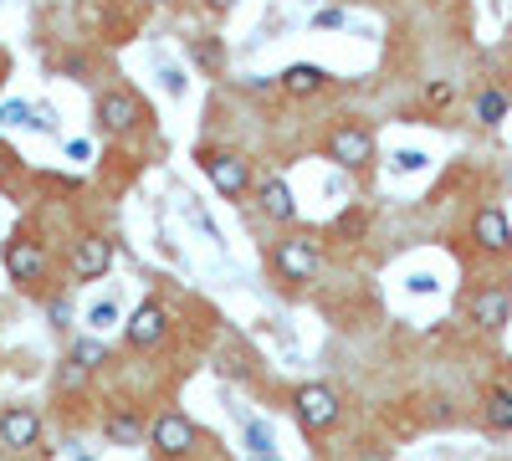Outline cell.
<instances>
[{
	"mask_svg": "<svg viewBox=\"0 0 512 461\" xmlns=\"http://www.w3.org/2000/svg\"><path fill=\"white\" fill-rule=\"evenodd\" d=\"M328 82H333L328 67H318V62H292V67L277 77V88H282L287 98H318Z\"/></svg>",
	"mask_w": 512,
	"mask_h": 461,
	"instance_id": "cell-13",
	"label": "cell"
},
{
	"mask_svg": "<svg viewBox=\"0 0 512 461\" xmlns=\"http://www.w3.org/2000/svg\"><path fill=\"white\" fill-rule=\"evenodd\" d=\"M318 262H323V251H318V241H308V236H287V241L272 246V267H277V277H287V282H313V277H318Z\"/></svg>",
	"mask_w": 512,
	"mask_h": 461,
	"instance_id": "cell-6",
	"label": "cell"
},
{
	"mask_svg": "<svg viewBox=\"0 0 512 461\" xmlns=\"http://www.w3.org/2000/svg\"><path fill=\"white\" fill-rule=\"evenodd\" d=\"M82 461H88V456H82Z\"/></svg>",
	"mask_w": 512,
	"mask_h": 461,
	"instance_id": "cell-28",
	"label": "cell"
},
{
	"mask_svg": "<svg viewBox=\"0 0 512 461\" xmlns=\"http://www.w3.org/2000/svg\"><path fill=\"white\" fill-rule=\"evenodd\" d=\"M93 118H98V129H103V134L123 139V134H134L139 123H144V103L128 93V88H113V93H98Z\"/></svg>",
	"mask_w": 512,
	"mask_h": 461,
	"instance_id": "cell-5",
	"label": "cell"
},
{
	"mask_svg": "<svg viewBox=\"0 0 512 461\" xmlns=\"http://www.w3.org/2000/svg\"><path fill=\"white\" fill-rule=\"evenodd\" d=\"M103 436H108L113 446H144V441H149V426L139 421L134 410H113L108 426H103Z\"/></svg>",
	"mask_w": 512,
	"mask_h": 461,
	"instance_id": "cell-15",
	"label": "cell"
},
{
	"mask_svg": "<svg viewBox=\"0 0 512 461\" xmlns=\"http://www.w3.org/2000/svg\"><path fill=\"white\" fill-rule=\"evenodd\" d=\"M118 323V303H93L88 308V328H113Z\"/></svg>",
	"mask_w": 512,
	"mask_h": 461,
	"instance_id": "cell-22",
	"label": "cell"
},
{
	"mask_svg": "<svg viewBox=\"0 0 512 461\" xmlns=\"http://www.w3.org/2000/svg\"><path fill=\"white\" fill-rule=\"evenodd\" d=\"M292 415H297V426H303L308 436H318V431H333V426H338L344 405H338V390H333V385L308 380V385L292 390Z\"/></svg>",
	"mask_w": 512,
	"mask_h": 461,
	"instance_id": "cell-2",
	"label": "cell"
},
{
	"mask_svg": "<svg viewBox=\"0 0 512 461\" xmlns=\"http://www.w3.org/2000/svg\"><path fill=\"white\" fill-rule=\"evenodd\" d=\"M0 441L11 451H31L41 441V410L36 405H6L0 410Z\"/></svg>",
	"mask_w": 512,
	"mask_h": 461,
	"instance_id": "cell-9",
	"label": "cell"
},
{
	"mask_svg": "<svg viewBox=\"0 0 512 461\" xmlns=\"http://www.w3.org/2000/svg\"><path fill=\"white\" fill-rule=\"evenodd\" d=\"M195 164L205 170V180L216 185V195L226 200H246L256 185H251V159L236 154V149H195Z\"/></svg>",
	"mask_w": 512,
	"mask_h": 461,
	"instance_id": "cell-1",
	"label": "cell"
},
{
	"mask_svg": "<svg viewBox=\"0 0 512 461\" xmlns=\"http://www.w3.org/2000/svg\"><path fill=\"white\" fill-rule=\"evenodd\" d=\"M323 154L338 164V170H369L374 164V134L364 129V123H338V129L328 134V144H323Z\"/></svg>",
	"mask_w": 512,
	"mask_h": 461,
	"instance_id": "cell-4",
	"label": "cell"
},
{
	"mask_svg": "<svg viewBox=\"0 0 512 461\" xmlns=\"http://www.w3.org/2000/svg\"><path fill=\"white\" fill-rule=\"evenodd\" d=\"M256 461H277V456H256Z\"/></svg>",
	"mask_w": 512,
	"mask_h": 461,
	"instance_id": "cell-26",
	"label": "cell"
},
{
	"mask_svg": "<svg viewBox=\"0 0 512 461\" xmlns=\"http://www.w3.org/2000/svg\"><path fill=\"white\" fill-rule=\"evenodd\" d=\"M6 272H11V282L36 287L41 277H47V246L31 241V236H11L6 241Z\"/></svg>",
	"mask_w": 512,
	"mask_h": 461,
	"instance_id": "cell-8",
	"label": "cell"
},
{
	"mask_svg": "<svg viewBox=\"0 0 512 461\" xmlns=\"http://www.w3.org/2000/svg\"><path fill=\"white\" fill-rule=\"evenodd\" d=\"M256 205H262V216H272V221H297V200H292V185L287 180H262V185H256Z\"/></svg>",
	"mask_w": 512,
	"mask_h": 461,
	"instance_id": "cell-14",
	"label": "cell"
},
{
	"mask_svg": "<svg viewBox=\"0 0 512 461\" xmlns=\"http://www.w3.org/2000/svg\"><path fill=\"white\" fill-rule=\"evenodd\" d=\"M390 164H395V175H415V170H425V154L420 149H400Z\"/></svg>",
	"mask_w": 512,
	"mask_h": 461,
	"instance_id": "cell-20",
	"label": "cell"
},
{
	"mask_svg": "<svg viewBox=\"0 0 512 461\" xmlns=\"http://www.w3.org/2000/svg\"><path fill=\"white\" fill-rule=\"evenodd\" d=\"M456 98V82H425V103L431 108H446Z\"/></svg>",
	"mask_w": 512,
	"mask_h": 461,
	"instance_id": "cell-21",
	"label": "cell"
},
{
	"mask_svg": "<svg viewBox=\"0 0 512 461\" xmlns=\"http://www.w3.org/2000/svg\"><path fill=\"white\" fill-rule=\"evenodd\" d=\"M472 241L482 251H492V257H507L512 251V226H507V216L497 211V205H482V211L472 216Z\"/></svg>",
	"mask_w": 512,
	"mask_h": 461,
	"instance_id": "cell-12",
	"label": "cell"
},
{
	"mask_svg": "<svg viewBox=\"0 0 512 461\" xmlns=\"http://www.w3.org/2000/svg\"><path fill=\"white\" fill-rule=\"evenodd\" d=\"M507 108H512V98L502 88H482L477 93V123H487V129H497V123L507 118Z\"/></svg>",
	"mask_w": 512,
	"mask_h": 461,
	"instance_id": "cell-17",
	"label": "cell"
},
{
	"mask_svg": "<svg viewBox=\"0 0 512 461\" xmlns=\"http://www.w3.org/2000/svg\"><path fill=\"white\" fill-rule=\"evenodd\" d=\"M67 77H77V82H88V57H67Z\"/></svg>",
	"mask_w": 512,
	"mask_h": 461,
	"instance_id": "cell-23",
	"label": "cell"
},
{
	"mask_svg": "<svg viewBox=\"0 0 512 461\" xmlns=\"http://www.w3.org/2000/svg\"><path fill=\"white\" fill-rule=\"evenodd\" d=\"M364 461H384V456H364Z\"/></svg>",
	"mask_w": 512,
	"mask_h": 461,
	"instance_id": "cell-27",
	"label": "cell"
},
{
	"mask_svg": "<svg viewBox=\"0 0 512 461\" xmlns=\"http://www.w3.org/2000/svg\"><path fill=\"white\" fill-rule=\"evenodd\" d=\"M149 441H154V451L164 461H180V456H190L200 446V431H195V421L185 410H159L154 426H149Z\"/></svg>",
	"mask_w": 512,
	"mask_h": 461,
	"instance_id": "cell-3",
	"label": "cell"
},
{
	"mask_svg": "<svg viewBox=\"0 0 512 461\" xmlns=\"http://www.w3.org/2000/svg\"><path fill=\"white\" fill-rule=\"evenodd\" d=\"M313 26H323V31H333V26H344V11H318V16H313Z\"/></svg>",
	"mask_w": 512,
	"mask_h": 461,
	"instance_id": "cell-24",
	"label": "cell"
},
{
	"mask_svg": "<svg viewBox=\"0 0 512 461\" xmlns=\"http://www.w3.org/2000/svg\"><path fill=\"white\" fill-rule=\"evenodd\" d=\"M482 421H487L497 436L512 431V390H507V385H492V390L482 395Z\"/></svg>",
	"mask_w": 512,
	"mask_h": 461,
	"instance_id": "cell-16",
	"label": "cell"
},
{
	"mask_svg": "<svg viewBox=\"0 0 512 461\" xmlns=\"http://www.w3.org/2000/svg\"><path fill=\"white\" fill-rule=\"evenodd\" d=\"M67 364H72L77 374H88V369L108 364V349H103L98 339H77V344H72V354H67Z\"/></svg>",
	"mask_w": 512,
	"mask_h": 461,
	"instance_id": "cell-19",
	"label": "cell"
},
{
	"mask_svg": "<svg viewBox=\"0 0 512 461\" xmlns=\"http://www.w3.org/2000/svg\"><path fill=\"white\" fill-rule=\"evenodd\" d=\"M164 333H169V313H164L159 303H139L134 318L123 323L128 349H154V344H164Z\"/></svg>",
	"mask_w": 512,
	"mask_h": 461,
	"instance_id": "cell-11",
	"label": "cell"
},
{
	"mask_svg": "<svg viewBox=\"0 0 512 461\" xmlns=\"http://www.w3.org/2000/svg\"><path fill=\"white\" fill-rule=\"evenodd\" d=\"M466 313H472V323H477V328L502 333V328L512 323V292H507V287H482V292H472Z\"/></svg>",
	"mask_w": 512,
	"mask_h": 461,
	"instance_id": "cell-10",
	"label": "cell"
},
{
	"mask_svg": "<svg viewBox=\"0 0 512 461\" xmlns=\"http://www.w3.org/2000/svg\"><path fill=\"white\" fill-rule=\"evenodd\" d=\"M108 272H113V241L98 236V231L77 236V241H72V277H77V282H98V277H108Z\"/></svg>",
	"mask_w": 512,
	"mask_h": 461,
	"instance_id": "cell-7",
	"label": "cell"
},
{
	"mask_svg": "<svg viewBox=\"0 0 512 461\" xmlns=\"http://www.w3.org/2000/svg\"><path fill=\"white\" fill-rule=\"evenodd\" d=\"M190 57H195V67H200V72H210V77H216V72L226 67V47H221L216 36H200V41H190Z\"/></svg>",
	"mask_w": 512,
	"mask_h": 461,
	"instance_id": "cell-18",
	"label": "cell"
},
{
	"mask_svg": "<svg viewBox=\"0 0 512 461\" xmlns=\"http://www.w3.org/2000/svg\"><path fill=\"white\" fill-rule=\"evenodd\" d=\"M205 6L216 11V16H226V11H236V6H241V0H205Z\"/></svg>",
	"mask_w": 512,
	"mask_h": 461,
	"instance_id": "cell-25",
	"label": "cell"
}]
</instances>
